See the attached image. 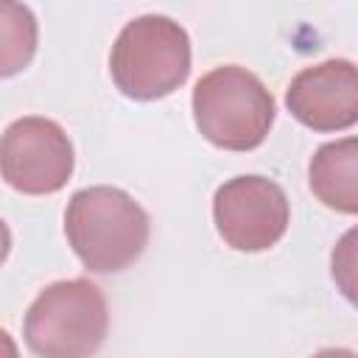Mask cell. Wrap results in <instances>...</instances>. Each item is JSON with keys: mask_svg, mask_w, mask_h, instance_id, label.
Returning <instances> with one entry per match:
<instances>
[{"mask_svg": "<svg viewBox=\"0 0 358 358\" xmlns=\"http://www.w3.org/2000/svg\"><path fill=\"white\" fill-rule=\"evenodd\" d=\"M148 213L120 187L76 190L64 210V235L84 268L115 274L140 260L148 246Z\"/></svg>", "mask_w": 358, "mask_h": 358, "instance_id": "obj_1", "label": "cell"}, {"mask_svg": "<svg viewBox=\"0 0 358 358\" xmlns=\"http://www.w3.org/2000/svg\"><path fill=\"white\" fill-rule=\"evenodd\" d=\"M109 73L126 98H165L190 76V36L165 14L134 17L112 45Z\"/></svg>", "mask_w": 358, "mask_h": 358, "instance_id": "obj_2", "label": "cell"}, {"mask_svg": "<svg viewBox=\"0 0 358 358\" xmlns=\"http://www.w3.org/2000/svg\"><path fill=\"white\" fill-rule=\"evenodd\" d=\"M106 333V296L84 277L45 285L22 322L25 344L39 358H90L101 350Z\"/></svg>", "mask_w": 358, "mask_h": 358, "instance_id": "obj_3", "label": "cell"}, {"mask_svg": "<svg viewBox=\"0 0 358 358\" xmlns=\"http://www.w3.org/2000/svg\"><path fill=\"white\" fill-rule=\"evenodd\" d=\"M193 120L204 140L227 151L257 148L274 126V98L241 64H221L193 87Z\"/></svg>", "mask_w": 358, "mask_h": 358, "instance_id": "obj_4", "label": "cell"}, {"mask_svg": "<svg viewBox=\"0 0 358 358\" xmlns=\"http://www.w3.org/2000/svg\"><path fill=\"white\" fill-rule=\"evenodd\" d=\"M73 143L56 120L28 115L6 126L0 143V171L8 187L25 196L56 193L73 176Z\"/></svg>", "mask_w": 358, "mask_h": 358, "instance_id": "obj_5", "label": "cell"}, {"mask_svg": "<svg viewBox=\"0 0 358 358\" xmlns=\"http://www.w3.org/2000/svg\"><path fill=\"white\" fill-rule=\"evenodd\" d=\"M291 207L285 190L257 173L227 179L213 196L218 235L235 252H266L288 229Z\"/></svg>", "mask_w": 358, "mask_h": 358, "instance_id": "obj_6", "label": "cell"}, {"mask_svg": "<svg viewBox=\"0 0 358 358\" xmlns=\"http://www.w3.org/2000/svg\"><path fill=\"white\" fill-rule=\"evenodd\" d=\"M288 112L313 131H341L358 123V64L324 59L302 67L285 90Z\"/></svg>", "mask_w": 358, "mask_h": 358, "instance_id": "obj_7", "label": "cell"}, {"mask_svg": "<svg viewBox=\"0 0 358 358\" xmlns=\"http://www.w3.org/2000/svg\"><path fill=\"white\" fill-rule=\"evenodd\" d=\"M308 185L324 207L355 215L358 213V137H341L319 145L308 165Z\"/></svg>", "mask_w": 358, "mask_h": 358, "instance_id": "obj_8", "label": "cell"}, {"mask_svg": "<svg viewBox=\"0 0 358 358\" xmlns=\"http://www.w3.org/2000/svg\"><path fill=\"white\" fill-rule=\"evenodd\" d=\"M0 73L14 76L20 73L34 50H36V20L28 6L20 3H3L0 6Z\"/></svg>", "mask_w": 358, "mask_h": 358, "instance_id": "obj_9", "label": "cell"}, {"mask_svg": "<svg viewBox=\"0 0 358 358\" xmlns=\"http://www.w3.org/2000/svg\"><path fill=\"white\" fill-rule=\"evenodd\" d=\"M330 274L341 296L358 308V224L336 241L330 252Z\"/></svg>", "mask_w": 358, "mask_h": 358, "instance_id": "obj_10", "label": "cell"}, {"mask_svg": "<svg viewBox=\"0 0 358 358\" xmlns=\"http://www.w3.org/2000/svg\"><path fill=\"white\" fill-rule=\"evenodd\" d=\"M310 358H358V352H352V350H344V347H327V350H319V352H313Z\"/></svg>", "mask_w": 358, "mask_h": 358, "instance_id": "obj_11", "label": "cell"}]
</instances>
